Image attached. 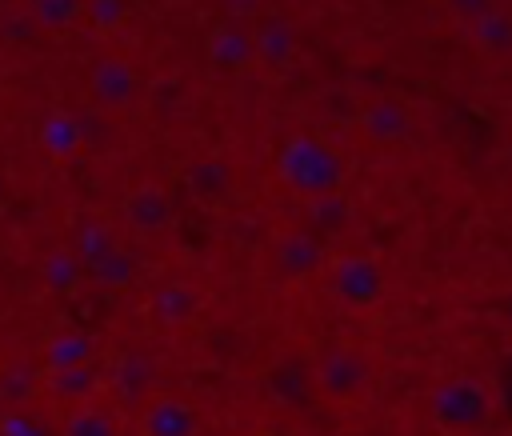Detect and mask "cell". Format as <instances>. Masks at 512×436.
Listing matches in <instances>:
<instances>
[{
	"label": "cell",
	"instance_id": "1",
	"mask_svg": "<svg viewBox=\"0 0 512 436\" xmlns=\"http://www.w3.org/2000/svg\"><path fill=\"white\" fill-rule=\"evenodd\" d=\"M432 416L440 428L448 432H476L488 424L492 416V396L480 380H468V376H456L448 384L436 388L432 396Z\"/></svg>",
	"mask_w": 512,
	"mask_h": 436
},
{
	"label": "cell",
	"instance_id": "2",
	"mask_svg": "<svg viewBox=\"0 0 512 436\" xmlns=\"http://www.w3.org/2000/svg\"><path fill=\"white\" fill-rule=\"evenodd\" d=\"M284 176L300 188V192H328L336 180H340V168L328 152H320L316 144H304L296 140L288 152H284Z\"/></svg>",
	"mask_w": 512,
	"mask_h": 436
},
{
	"label": "cell",
	"instance_id": "3",
	"mask_svg": "<svg viewBox=\"0 0 512 436\" xmlns=\"http://www.w3.org/2000/svg\"><path fill=\"white\" fill-rule=\"evenodd\" d=\"M332 288H336V296H340L344 304H352V308H368V304H376L380 292H384V272L376 268V260L356 256V260H344V264L336 268Z\"/></svg>",
	"mask_w": 512,
	"mask_h": 436
},
{
	"label": "cell",
	"instance_id": "4",
	"mask_svg": "<svg viewBox=\"0 0 512 436\" xmlns=\"http://www.w3.org/2000/svg\"><path fill=\"white\" fill-rule=\"evenodd\" d=\"M364 380H368V360L356 356V352H332V356L320 364V388H324L328 396H336V400L360 392Z\"/></svg>",
	"mask_w": 512,
	"mask_h": 436
},
{
	"label": "cell",
	"instance_id": "5",
	"mask_svg": "<svg viewBox=\"0 0 512 436\" xmlns=\"http://www.w3.org/2000/svg\"><path fill=\"white\" fill-rule=\"evenodd\" d=\"M148 436H196V412L180 400H156L144 416Z\"/></svg>",
	"mask_w": 512,
	"mask_h": 436
},
{
	"label": "cell",
	"instance_id": "6",
	"mask_svg": "<svg viewBox=\"0 0 512 436\" xmlns=\"http://www.w3.org/2000/svg\"><path fill=\"white\" fill-rule=\"evenodd\" d=\"M280 264H284V272L304 276V272H312V268L320 264V248H316L308 236H288V240L280 244Z\"/></svg>",
	"mask_w": 512,
	"mask_h": 436
},
{
	"label": "cell",
	"instance_id": "7",
	"mask_svg": "<svg viewBox=\"0 0 512 436\" xmlns=\"http://www.w3.org/2000/svg\"><path fill=\"white\" fill-rule=\"evenodd\" d=\"M68 436H116V432H112V424H108L104 416H96V412H84V416H72V424H68Z\"/></svg>",
	"mask_w": 512,
	"mask_h": 436
},
{
	"label": "cell",
	"instance_id": "8",
	"mask_svg": "<svg viewBox=\"0 0 512 436\" xmlns=\"http://www.w3.org/2000/svg\"><path fill=\"white\" fill-rule=\"evenodd\" d=\"M196 308V296L188 292V288H168L164 292V312L168 316H184V312H192Z\"/></svg>",
	"mask_w": 512,
	"mask_h": 436
},
{
	"label": "cell",
	"instance_id": "9",
	"mask_svg": "<svg viewBox=\"0 0 512 436\" xmlns=\"http://www.w3.org/2000/svg\"><path fill=\"white\" fill-rule=\"evenodd\" d=\"M8 428H12V436H40L36 424H28V420H8Z\"/></svg>",
	"mask_w": 512,
	"mask_h": 436
}]
</instances>
